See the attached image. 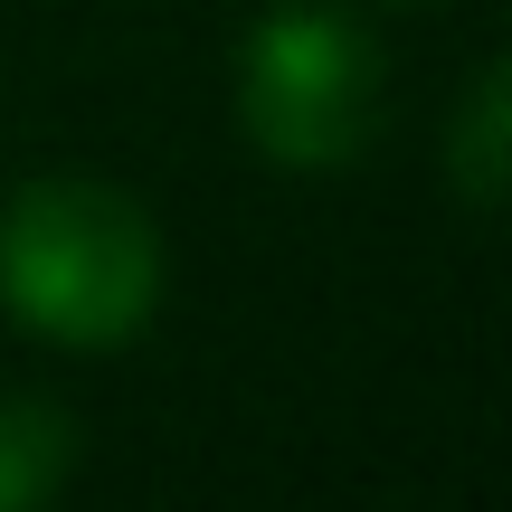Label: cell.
I'll return each mask as SVG.
<instances>
[{"label": "cell", "instance_id": "cell-1", "mask_svg": "<svg viewBox=\"0 0 512 512\" xmlns=\"http://www.w3.org/2000/svg\"><path fill=\"white\" fill-rule=\"evenodd\" d=\"M162 304V228L133 190L48 171L0 200V313L29 342L114 351Z\"/></svg>", "mask_w": 512, "mask_h": 512}, {"label": "cell", "instance_id": "cell-2", "mask_svg": "<svg viewBox=\"0 0 512 512\" xmlns=\"http://www.w3.org/2000/svg\"><path fill=\"white\" fill-rule=\"evenodd\" d=\"M389 105V57L332 0H285L238 48V133L285 171H342L370 152Z\"/></svg>", "mask_w": 512, "mask_h": 512}, {"label": "cell", "instance_id": "cell-3", "mask_svg": "<svg viewBox=\"0 0 512 512\" xmlns=\"http://www.w3.org/2000/svg\"><path fill=\"white\" fill-rule=\"evenodd\" d=\"M446 181H456L465 209L512 219V48L456 95V114H446Z\"/></svg>", "mask_w": 512, "mask_h": 512}, {"label": "cell", "instance_id": "cell-4", "mask_svg": "<svg viewBox=\"0 0 512 512\" xmlns=\"http://www.w3.org/2000/svg\"><path fill=\"white\" fill-rule=\"evenodd\" d=\"M67 475H76V418L38 389H10L0 399V512L48 503Z\"/></svg>", "mask_w": 512, "mask_h": 512}, {"label": "cell", "instance_id": "cell-5", "mask_svg": "<svg viewBox=\"0 0 512 512\" xmlns=\"http://www.w3.org/2000/svg\"><path fill=\"white\" fill-rule=\"evenodd\" d=\"M399 10H437V0H399Z\"/></svg>", "mask_w": 512, "mask_h": 512}]
</instances>
